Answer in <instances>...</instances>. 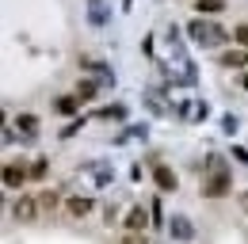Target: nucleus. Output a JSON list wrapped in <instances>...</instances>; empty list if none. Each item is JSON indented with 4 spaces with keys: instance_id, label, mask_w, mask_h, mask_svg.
<instances>
[{
    "instance_id": "7ed1b4c3",
    "label": "nucleus",
    "mask_w": 248,
    "mask_h": 244,
    "mask_svg": "<svg viewBox=\"0 0 248 244\" xmlns=\"http://www.w3.org/2000/svg\"><path fill=\"white\" fill-rule=\"evenodd\" d=\"M153 176H156V187H160V191H172V187H176V172H168V168H164V164H160V168H156Z\"/></svg>"
},
{
    "instance_id": "423d86ee",
    "label": "nucleus",
    "mask_w": 248,
    "mask_h": 244,
    "mask_svg": "<svg viewBox=\"0 0 248 244\" xmlns=\"http://www.w3.org/2000/svg\"><path fill=\"white\" fill-rule=\"evenodd\" d=\"M16 217H19V221H31V217H34V198H19V206H16Z\"/></svg>"
},
{
    "instance_id": "20e7f679",
    "label": "nucleus",
    "mask_w": 248,
    "mask_h": 244,
    "mask_svg": "<svg viewBox=\"0 0 248 244\" xmlns=\"http://www.w3.org/2000/svg\"><path fill=\"white\" fill-rule=\"evenodd\" d=\"M23 180H27V172H23V168H16V164H8V168H4V183H8V187H19Z\"/></svg>"
},
{
    "instance_id": "6e6552de",
    "label": "nucleus",
    "mask_w": 248,
    "mask_h": 244,
    "mask_svg": "<svg viewBox=\"0 0 248 244\" xmlns=\"http://www.w3.org/2000/svg\"><path fill=\"white\" fill-rule=\"evenodd\" d=\"M195 8H199V12H221L225 4H221V0H199Z\"/></svg>"
},
{
    "instance_id": "1a4fd4ad",
    "label": "nucleus",
    "mask_w": 248,
    "mask_h": 244,
    "mask_svg": "<svg viewBox=\"0 0 248 244\" xmlns=\"http://www.w3.org/2000/svg\"><path fill=\"white\" fill-rule=\"evenodd\" d=\"M233 34H237V42H241V46H248V23H241Z\"/></svg>"
},
{
    "instance_id": "f03ea898",
    "label": "nucleus",
    "mask_w": 248,
    "mask_h": 244,
    "mask_svg": "<svg viewBox=\"0 0 248 244\" xmlns=\"http://www.w3.org/2000/svg\"><path fill=\"white\" fill-rule=\"evenodd\" d=\"M145 221H149V217H145V210H141V206H134V210H130V217H126V229H130V233H138V229H145Z\"/></svg>"
},
{
    "instance_id": "9d476101",
    "label": "nucleus",
    "mask_w": 248,
    "mask_h": 244,
    "mask_svg": "<svg viewBox=\"0 0 248 244\" xmlns=\"http://www.w3.org/2000/svg\"><path fill=\"white\" fill-rule=\"evenodd\" d=\"M123 244H145V237H138V233H130V237H126Z\"/></svg>"
},
{
    "instance_id": "f257e3e1",
    "label": "nucleus",
    "mask_w": 248,
    "mask_h": 244,
    "mask_svg": "<svg viewBox=\"0 0 248 244\" xmlns=\"http://www.w3.org/2000/svg\"><path fill=\"white\" fill-rule=\"evenodd\" d=\"M225 191H229V180H225V176H214V180L202 187V195H210V198H221Z\"/></svg>"
},
{
    "instance_id": "0eeeda50",
    "label": "nucleus",
    "mask_w": 248,
    "mask_h": 244,
    "mask_svg": "<svg viewBox=\"0 0 248 244\" xmlns=\"http://www.w3.org/2000/svg\"><path fill=\"white\" fill-rule=\"evenodd\" d=\"M69 210L77 214V217H84V214L92 210V198H69Z\"/></svg>"
},
{
    "instance_id": "39448f33",
    "label": "nucleus",
    "mask_w": 248,
    "mask_h": 244,
    "mask_svg": "<svg viewBox=\"0 0 248 244\" xmlns=\"http://www.w3.org/2000/svg\"><path fill=\"white\" fill-rule=\"evenodd\" d=\"M221 61H225L229 69H241V65H248V54H245V50H229V54H225Z\"/></svg>"
}]
</instances>
